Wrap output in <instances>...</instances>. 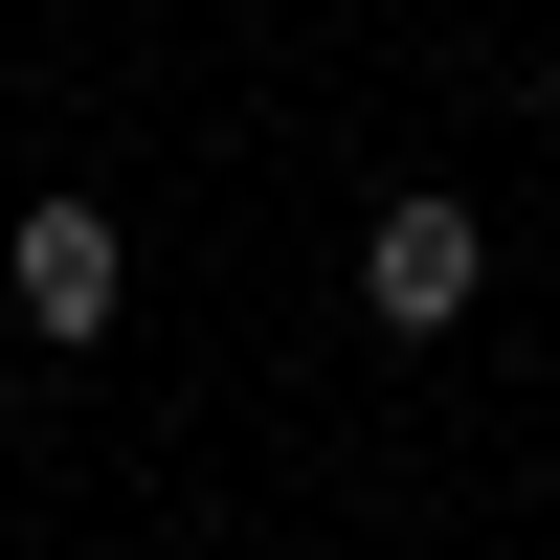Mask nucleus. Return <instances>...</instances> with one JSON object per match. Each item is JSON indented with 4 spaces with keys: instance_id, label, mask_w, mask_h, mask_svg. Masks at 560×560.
I'll use <instances>...</instances> for the list:
<instances>
[{
    "instance_id": "obj_1",
    "label": "nucleus",
    "mask_w": 560,
    "mask_h": 560,
    "mask_svg": "<svg viewBox=\"0 0 560 560\" xmlns=\"http://www.w3.org/2000/svg\"><path fill=\"white\" fill-rule=\"evenodd\" d=\"M113 292H135L113 202H23V247H0V314H45V337H113Z\"/></svg>"
},
{
    "instance_id": "obj_2",
    "label": "nucleus",
    "mask_w": 560,
    "mask_h": 560,
    "mask_svg": "<svg viewBox=\"0 0 560 560\" xmlns=\"http://www.w3.org/2000/svg\"><path fill=\"white\" fill-rule=\"evenodd\" d=\"M471 269H493L471 202H382V224H359V292H382L404 337H448V314H471Z\"/></svg>"
}]
</instances>
